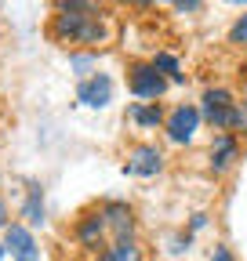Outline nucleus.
Returning <instances> with one entry per match:
<instances>
[{"mask_svg":"<svg viewBox=\"0 0 247 261\" xmlns=\"http://www.w3.org/2000/svg\"><path fill=\"white\" fill-rule=\"evenodd\" d=\"M11 221H15V218H11V207H8L4 196H0V236L8 232V225H11Z\"/></svg>","mask_w":247,"mask_h":261,"instance_id":"nucleus-20","label":"nucleus"},{"mask_svg":"<svg viewBox=\"0 0 247 261\" xmlns=\"http://www.w3.org/2000/svg\"><path fill=\"white\" fill-rule=\"evenodd\" d=\"M240 156H243V145L236 135H214L211 149H207V167H211V174H229Z\"/></svg>","mask_w":247,"mask_h":261,"instance_id":"nucleus-9","label":"nucleus"},{"mask_svg":"<svg viewBox=\"0 0 247 261\" xmlns=\"http://www.w3.org/2000/svg\"><path fill=\"white\" fill-rule=\"evenodd\" d=\"M204 127V113L196 102H178L167 109V120H164V138L171 145H193L196 135Z\"/></svg>","mask_w":247,"mask_h":261,"instance_id":"nucleus-5","label":"nucleus"},{"mask_svg":"<svg viewBox=\"0 0 247 261\" xmlns=\"http://www.w3.org/2000/svg\"><path fill=\"white\" fill-rule=\"evenodd\" d=\"M189 247H193V232H189V228H182V232H175L171 236V254H189Z\"/></svg>","mask_w":247,"mask_h":261,"instance_id":"nucleus-17","label":"nucleus"},{"mask_svg":"<svg viewBox=\"0 0 247 261\" xmlns=\"http://www.w3.org/2000/svg\"><path fill=\"white\" fill-rule=\"evenodd\" d=\"M91 261H145V254L138 240H109V247Z\"/></svg>","mask_w":247,"mask_h":261,"instance_id":"nucleus-13","label":"nucleus"},{"mask_svg":"<svg viewBox=\"0 0 247 261\" xmlns=\"http://www.w3.org/2000/svg\"><path fill=\"white\" fill-rule=\"evenodd\" d=\"M240 102L229 87H204L200 94V113H204V123L214 127V135H236V116H240Z\"/></svg>","mask_w":247,"mask_h":261,"instance_id":"nucleus-2","label":"nucleus"},{"mask_svg":"<svg viewBox=\"0 0 247 261\" xmlns=\"http://www.w3.org/2000/svg\"><path fill=\"white\" fill-rule=\"evenodd\" d=\"M4 257H8V243H4V240H0V261H4Z\"/></svg>","mask_w":247,"mask_h":261,"instance_id":"nucleus-23","label":"nucleus"},{"mask_svg":"<svg viewBox=\"0 0 247 261\" xmlns=\"http://www.w3.org/2000/svg\"><path fill=\"white\" fill-rule=\"evenodd\" d=\"M98 211L109 225V240H138V211L128 200H102Z\"/></svg>","mask_w":247,"mask_h":261,"instance_id":"nucleus-7","label":"nucleus"},{"mask_svg":"<svg viewBox=\"0 0 247 261\" xmlns=\"http://www.w3.org/2000/svg\"><path fill=\"white\" fill-rule=\"evenodd\" d=\"M164 167H167V156L157 142H138L124 156V174L128 178H157L164 174Z\"/></svg>","mask_w":247,"mask_h":261,"instance_id":"nucleus-6","label":"nucleus"},{"mask_svg":"<svg viewBox=\"0 0 247 261\" xmlns=\"http://www.w3.org/2000/svg\"><path fill=\"white\" fill-rule=\"evenodd\" d=\"M113 94H116V84H113L109 73H95V76L77 84V102L87 106V109H106L113 102Z\"/></svg>","mask_w":247,"mask_h":261,"instance_id":"nucleus-10","label":"nucleus"},{"mask_svg":"<svg viewBox=\"0 0 247 261\" xmlns=\"http://www.w3.org/2000/svg\"><path fill=\"white\" fill-rule=\"evenodd\" d=\"M128 91L138 98V102H160V98L171 91V80L160 76L149 58H131L128 62Z\"/></svg>","mask_w":247,"mask_h":261,"instance_id":"nucleus-4","label":"nucleus"},{"mask_svg":"<svg viewBox=\"0 0 247 261\" xmlns=\"http://www.w3.org/2000/svg\"><path fill=\"white\" fill-rule=\"evenodd\" d=\"M207 261H236V254H233V247H229V243H214Z\"/></svg>","mask_w":247,"mask_h":261,"instance_id":"nucleus-19","label":"nucleus"},{"mask_svg":"<svg viewBox=\"0 0 247 261\" xmlns=\"http://www.w3.org/2000/svg\"><path fill=\"white\" fill-rule=\"evenodd\" d=\"M47 40L73 51H102L113 40V15L91 0H58L47 18Z\"/></svg>","mask_w":247,"mask_h":261,"instance_id":"nucleus-1","label":"nucleus"},{"mask_svg":"<svg viewBox=\"0 0 247 261\" xmlns=\"http://www.w3.org/2000/svg\"><path fill=\"white\" fill-rule=\"evenodd\" d=\"M207 218H211V214H207V211H196V214H193V218H189V232H193V236H196V232H200V228H204V225H207Z\"/></svg>","mask_w":247,"mask_h":261,"instance_id":"nucleus-21","label":"nucleus"},{"mask_svg":"<svg viewBox=\"0 0 247 261\" xmlns=\"http://www.w3.org/2000/svg\"><path fill=\"white\" fill-rule=\"evenodd\" d=\"M8 243V254H11V261H40V240H37V232L29 225H22L18 218L8 225V232L0 236Z\"/></svg>","mask_w":247,"mask_h":261,"instance_id":"nucleus-8","label":"nucleus"},{"mask_svg":"<svg viewBox=\"0 0 247 261\" xmlns=\"http://www.w3.org/2000/svg\"><path fill=\"white\" fill-rule=\"evenodd\" d=\"M226 40H229L233 47H247V11L233 18V25H229V33H226Z\"/></svg>","mask_w":247,"mask_h":261,"instance_id":"nucleus-16","label":"nucleus"},{"mask_svg":"<svg viewBox=\"0 0 247 261\" xmlns=\"http://www.w3.org/2000/svg\"><path fill=\"white\" fill-rule=\"evenodd\" d=\"M149 62L157 65V73H160V76H167L171 84H185V80H189V76L182 73L178 55H171V51H153V55H149Z\"/></svg>","mask_w":247,"mask_h":261,"instance_id":"nucleus-14","label":"nucleus"},{"mask_svg":"<svg viewBox=\"0 0 247 261\" xmlns=\"http://www.w3.org/2000/svg\"><path fill=\"white\" fill-rule=\"evenodd\" d=\"M240 76H243V84H247V58L240 62Z\"/></svg>","mask_w":247,"mask_h":261,"instance_id":"nucleus-22","label":"nucleus"},{"mask_svg":"<svg viewBox=\"0 0 247 261\" xmlns=\"http://www.w3.org/2000/svg\"><path fill=\"white\" fill-rule=\"evenodd\" d=\"M18 221L29 225L33 232L47 225V203H44V185L40 181H26V196L18 203Z\"/></svg>","mask_w":247,"mask_h":261,"instance_id":"nucleus-11","label":"nucleus"},{"mask_svg":"<svg viewBox=\"0 0 247 261\" xmlns=\"http://www.w3.org/2000/svg\"><path fill=\"white\" fill-rule=\"evenodd\" d=\"M95 62H98V51H73V55H69V65L77 69L80 80H87V76H95V73H98V69H95Z\"/></svg>","mask_w":247,"mask_h":261,"instance_id":"nucleus-15","label":"nucleus"},{"mask_svg":"<svg viewBox=\"0 0 247 261\" xmlns=\"http://www.w3.org/2000/svg\"><path fill=\"white\" fill-rule=\"evenodd\" d=\"M128 120L138 130H164L167 109H164V102H131L128 106Z\"/></svg>","mask_w":247,"mask_h":261,"instance_id":"nucleus-12","label":"nucleus"},{"mask_svg":"<svg viewBox=\"0 0 247 261\" xmlns=\"http://www.w3.org/2000/svg\"><path fill=\"white\" fill-rule=\"evenodd\" d=\"M73 243H77L84 254H91V257H98V254L109 247V225H106L98 203H95V207H84V211L73 218Z\"/></svg>","mask_w":247,"mask_h":261,"instance_id":"nucleus-3","label":"nucleus"},{"mask_svg":"<svg viewBox=\"0 0 247 261\" xmlns=\"http://www.w3.org/2000/svg\"><path fill=\"white\" fill-rule=\"evenodd\" d=\"M171 11H178V15H193V11H204V0H175V4H171Z\"/></svg>","mask_w":247,"mask_h":261,"instance_id":"nucleus-18","label":"nucleus"}]
</instances>
